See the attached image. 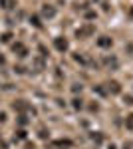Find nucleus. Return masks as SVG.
Masks as SVG:
<instances>
[{
  "label": "nucleus",
  "instance_id": "obj_13",
  "mask_svg": "<svg viewBox=\"0 0 133 149\" xmlns=\"http://www.w3.org/2000/svg\"><path fill=\"white\" fill-rule=\"evenodd\" d=\"M0 64H4V58H2V56H0Z\"/></svg>",
  "mask_w": 133,
  "mask_h": 149
},
{
  "label": "nucleus",
  "instance_id": "obj_4",
  "mask_svg": "<svg viewBox=\"0 0 133 149\" xmlns=\"http://www.w3.org/2000/svg\"><path fill=\"white\" fill-rule=\"evenodd\" d=\"M97 46H100V48H109L111 46V38H107V36L97 38Z\"/></svg>",
  "mask_w": 133,
  "mask_h": 149
},
{
  "label": "nucleus",
  "instance_id": "obj_12",
  "mask_svg": "<svg viewBox=\"0 0 133 149\" xmlns=\"http://www.w3.org/2000/svg\"><path fill=\"white\" fill-rule=\"evenodd\" d=\"M74 107H81V100H74Z\"/></svg>",
  "mask_w": 133,
  "mask_h": 149
},
{
  "label": "nucleus",
  "instance_id": "obj_8",
  "mask_svg": "<svg viewBox=\"0 0 133 149\" xmlns=\"http://www.w3.org/2000/svg\"><path fill=\"white\" fill-rule=\"evenodd\" d=\"M30 22H32L34 26H36V28H42V22L38 20V16H32V18H30Z\"/></svg>",
  "mask_w": 133,
  "mask_h": 149
},
{
  "label": "nucleus",
  "instance_id": "obj_7",
  "mask_svg": "<svg viewBox=\"0 0 133 149\" xmlns=\"http://www.w3.org/2000/svg\"><path fill=\"white\" fill-rule=\"evenodd\" d=\"M125 127H127V129H131V131H133V113L125 117Z\"/></svg>",
  "mask_w": 133,
  "mask_h": 149
},
{
  "label": "nucleus",
  "instance_id": "obj_10",
  "mask_svg": "<svg viewBox=\"0 0 133 149\" xmlns=\"http://www.w3.org/2000/svg\"><path fill=\"white\" fill-rule=\"evenodd\" d=\"M125 103H127V105H131V103H133V97H131V95H125Z\"/></svg>",
  "mask_w": 133,
  "mask_h": 149
},
{
  "label": "nucleus",
  "instance_id": "obj_9",
  "mask_svg": "<svg viewBox=\"0 0 133 149\" xmlns=\"http://www.w3.org/2000/svg\"><path fill=\"white\" fill-rule=\"evenodd\" d=\"M123 149H133V141H125L123 143Z\"/></svg>",
  "mask_w": 133,
  "mask_h": 149
},
{
  "label": "nucleus",
  "instance_id": "obj_1",
  "mask_svg": "<svg viewBox=\"0 0 133 149\" xmlns=\"http://www.w3.org/2000/svg\"><path fill=\"white\" fill-rule=\"evenodd\" d=\"M95 32V28L91 26V24H88V26H84V28H79L78 30V38H86V36H91Z\"/></svg>",
  "mask_w": 133,
  "mask_h": 149
},
{
  "label": "nucleus",
  "instance_id": "obj_6",
  "mask_svg": "<svg viewBox=\"0 0 133 149\" xmlns=\"http://www.w3.org/2000/svg\"><path fill=\"white\" fill-rule=\"evenodd\" d=\"M42 14H44L46 18H52V16L56 14V10L52 8V6H44V10H42Z\"/></svg>",
  "mask_w": 133,
  "mask_h": 149
},
{
  "label": "nucleus",
  "instance_id": "obj_11",
  "mask_svg": "<svg viewBox=\"0 0 133 149\" xmlns=\"http://www.w3.org/2000/svg\"><path fill=\"white\" fill-rule=\"evenodd\" d=\"M10 38H12L10 34H4V36H2V38H0V40H2V42H8V40H10Z\"/></svg>",
  "mask_w": 133,
  "mask_h": 149
},
{
  "label": "nucleus",
  "instance_id": "obj_5",
  "mask_svg": "<svg viewBox=\"0 0 133 149\" xmlns=\"http://www.w3.org/2000/svg\"><path fill=\"white\" fill-rule=\"evenodd\" d=\"M107 90H109L111 93H119L121 92V86H119L117 81H109V84H107Z\"/></svg>",
  "mask_w": 133,
  "mask_h": 149
},
{
  "label": "nucleus",
  "instance_id": "obj_2",
  "mask_svg": "<svg viewBox=\"0 0 133 149\" xmlns=\"http://www.w3.org/2000/svg\"><path fill=\"white\" fill-rule=\"evenodd\" d=\"M12 50L18 54L20 58H24V56H28V50H26V46L24 44H20V42H16V44H12Z\"/></svg>",
  "mask_w": 133,
  "mask_h": 149
},
{
  "label": "nucleus",
  "instance_id": "obj_3",
  "mask_svg": "<svg viewBox=\"0 0 133 149\" xmlns=\"http://www.w3.org/2000/svg\"><path fill=\"white\" fill-rule=\"evenodd\" d=\"M54 46H56V50H60V52H66L68 50V40L66 38H56Z\"/></svg>",
  "mask_w": 133,
  "mask_h": 149
}]
</instances>
